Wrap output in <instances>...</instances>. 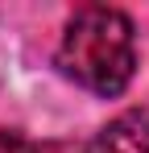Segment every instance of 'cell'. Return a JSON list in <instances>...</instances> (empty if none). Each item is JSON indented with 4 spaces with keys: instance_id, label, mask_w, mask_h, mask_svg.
Wrapping results in <instances>:
<instances>
[{
    "instance_id": "6da1fadb",
    "label": "cell",
    "mask_w": 149,
    "mask_h": 153,
    "mask_svg": "<svg viewBox=\"0 0 149 153\" xmlns=\"http://www.w3.org/2000/svg\"><path fill=\"white\" fill-rule=\"evenodd\" d=\"M58 71L99 100H116L137 75V29L128 13L108 4H83L62 29L54 54Z\"/></svg>"
},
{
    "instance_id": "7a4b0ae2",
    "label": "cell",
    "mask_w": 149,
    "mask_h": 153,
    "mask_svg": "<svg viewBox=\"0 0 149 153\" xmlns=\"http://www.w3.org/2000/svg\"><path fill=\"white\" fill-rule=\"evenodd\" d=\"M83 153H149V108H128L108 120Z\"/></svg>"
}]
</instances>
